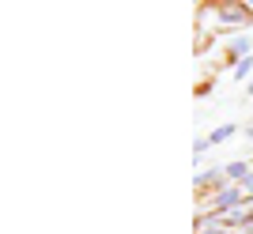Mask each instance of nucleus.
<instances>
[{
	"mask_svg": "<svg viewBox=\"0 0 253 234\" xmlns=\"http://www.w3.org/2000/svg\"><path fill=\"white\" fill-rule=\"evenodd\" d=\"M238 200H242V193H238V189H227L219 196V208H231V204H238Z\"/></svg>",
	"mask_w": 253,
	"mask_h": 234,
	"instance_id": "nucleus-1",
	"label": "nucleus"
},
{
	"mask_svg": "<svg viewBox=\"0 0 253 234\" xmlns=\"http://www.w3.org/2000/svg\"><path fill=\"white\" fill-rule=\"evenodd\" d=\"M231 136H234V125H223V128L211 132V144H223V140H231Z\"/></svg>",
	"mask_w": 253,
	"mask_h": 234,
	"instance_id": "nucleus-2",
	"label": "nucleus"
},
{
	"mask_svg": "<svg viewBox=\"0 0 253 234\" xmlns=\"http://www.w3.org/2000/svg\"><path fill=\"white\" fill-rule=\"evenodd\" d=\"M246 19V8H227L223 11V23H242Z\"/></svg>",
	"mask_w": 253,
	"mask_h": 234,
	"instance_id": "nucleus-3",
	"label": "nucleus"
},
{
	"mask_svg": "<svg viewBox=\"0 0 253 234\" xmlns=\"http://www.w3.org/2000/svg\"><path fill=\"white\" fill-rule=\"evenodd\" d=\"M246 49H250V42H246V38H234V42H231V53H234V57H242Z\"/></svg>",
	"mask_w": 253,
	"mask_h": 234,
	"instance_id": "nucleus-4",
	"label": "nucleus"
},
{
	"mask_svg": "<svg viewBox=\"0 0 253 234\" xmlns=\"http://www.w3.org/2000/svg\"><path fill=\"white\" fill-rule=\"evenodd\" d=\"M250 68H253V61H242V64H238V68H234V79H242V76L250 72Z\"/></svg>",
	"mask_w": 253,
	"mask_h": 234,
	"instance_id": "nucleus-5",
	"label": "nucleus"
},
{
	"mask_svg": "<svg viewBox=\"0 0 253 234\" xmlns=\"http://www.w3.org/2000/svg\"><path fill=\"white\" fill-rule=\"evenodd\" d=\"M231 178H246V162H231Z\"/></svg>",
	"mask_w": 253,
	"mask_h": 234,
	"instance_id": "nucleus-6",
	"label": "nucleus"
},
{
	"mask_svg": "<svg viewBox=\"0 0 253 234\" xmlns=\"http://www.w3.org/2000/svg\"><path fill=\"white\" fill-rule=\"evenodd\" d=\"M250 185H253V178H250Z\"/></svg>",
	"mask_w": 253,
	"mask_h": 234,
	"instance_id": "nucleus-7",
	"label": "nucleus"
}]
</instances>
